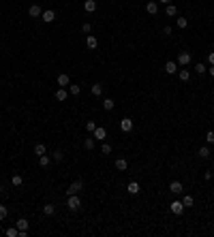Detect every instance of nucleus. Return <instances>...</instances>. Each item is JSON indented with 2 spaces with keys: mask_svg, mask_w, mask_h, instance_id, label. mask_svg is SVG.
Listing matches in <instances>:
<instances>
[{
  "mask_svg": "<svg viewBox=\"0 0 214 237\" xmlns=\"http://www.w3.org/2000/svg\"><path fill=\"white\" fill-rule=\"evenodd\" d=\"M83 145H86L88 150H94V139H92V137H88V139L83 141Z\"/></svg>",
  "mask_w": 214,
  "mask_h": 237,
  "instance_id": "nucleus-29",
  "label": "nucleus"
},
{
  "mask_svg": "<svg viewBox=\"0 0 214 237\" xmlns=\"http://www.w3.org/2000/svg\"><path fill=\"white\" fill-rule=\"evenodd\" d=\"M90 90H92V94H94V96H101V92H103V85H101V83H94Z\"/></svg>",
  "mask_w": 214,
  "mask_h": 237,
  "instance_id": "nucleus-21",
  "label": "nucleus"
},
{
  "mask_svg": "<svg viewBox=\"0 0 214 237\" xmlns=\"http://www.w3.org/2000/svg\"><path fill=\"white\" fill-rule=\"evenodd\" d=\"M82 179H75V182H73L71 186H69V190H67V194H77V192H79V190H82Z\"/></svg>",
  "mask_w": 214,
  "mask_h": 237,
  "instance_id": "nucleus-4",
  "label": "nucleus"
},
{
  "mask_svg": "<svg viewBox=\"0 0 214 237\" xmlns=\"http://www.w3.org/2000/svg\"><path fill=\"white\" fill-rule=\"evenodd\" d=\"M114 105H116V103H114L111 98H105V100H103V109H105V111H111Z\"/></svg>",
  "mask_w": 214,
  "mask_h": 237,
  "instance_id": "nucleus-19",
  "label": "nucleus"
},
{
  "mask_svg": "<svg viewBox=\"0 0 214 237\" xmlns=\"http://www.w3.org/2000/svg\"><path fill=\"white\" fill-rule=\"evenodd\" d=\"M208 60H210V64L214 66V51H210V54H208Z\"/></svg>",
  "mask_w": 214,
  "mask_h": 237,
  "instance_id": "nucleus-39",
  "label": "nucleus"
},
{
  "mask_svg": "<svg viewBox=\"0 0 214 237\" xmlns=\"http://www.w3.org/2000/svg\"><path fill=\"white\" fill-rule=\"evenodd\" d=\"M126 190H129V194H139V190H142V186H139L137 182H129V186H126Z\"/></svg>",
  "mask_w": 214,
  "mask_h": 237,
  "instance_id": "nucleus-8",
  "label": "nucleus"
},
{
  "mask_svg": "<svg viewBox=\"0 0 214 237\" xmlns=\"http://www.w3.org/2000/svg\"><path fill=\"white\" fill-rule=\"evenodd\" d=\"M105 128H94V139H99V141H103L105 139Z\"/></svg>",
  "mask_w": 214,
  "mask_h": 237,
  "instance_id": "nucleus-17",
  "label": "nucleus"
},
{
  "mask_svg": "<svg viewBox=\"0 0 214 237\" xmlns=\"http://www.w3.org/2000/svg\"><path fill=\"white\" fill-rule=\"evenodd\" d=\"M101 152H103V154H111V145H109V143H103Z\"/></svg>",
  "mask_w": 214,
  "mask_h": 237,
  "instance_id": "nucleus-35",
  "label": "nucleus"
},
{
  "mask_svg": "<svg viewBox=\"0 0 214 237\" xmlns=\"http://www.w3.org/2000/svg\"><path fill=\"white\" fill-rule=\"evenodd\" d=\"M43 212H45V216H54V212H56V207H54L51 203H47V205H43Z\"/></svg>",
  "mask_w": 214,
  "mask_h": 237,
  "instance_id": "nucleus-18",
  "label": "nucleus"
},
{
  "mask_svg": "<svg viewBox=\"0 0 214 237\" xmlns=\"http://www.w3.org/2000/svg\"><path fill=\"white\" fill-rule=\"evenodd\" d=\"M82 30H83V32H86V34H88V32L92 30V26H90V24H83V26H82Z\"/></svg>",
  "mask_w": 214,
  "mask_h": 237,
  "instance_id": "nucleus-38",
  "label": "nucleus"
},
{
  "mask_svg": "<svg viewBox=\"0 0 214 237\" xmlns=\"http://www.w3.org/2000/svg\"><path fill=\"white\" fill-rule=\"evenodd\" d=\"M210 75H212V77H214V66H210Z\"/></svg>",
  "mask_w": 214,
  "mask_h": 237,
  "instance_id": "nucleus-42",
  "label": "nucleus"
},
{
  "mask_svg": "<svg viewBox=\"0 0 214 237\" xmlns=\"http://www.w3.org/2000/svg\"><path fill=\"white\" fill-rule=\"evenodd\" d=\"M199 156H201V158H208V156H210V150H208V147H199Z\"/></svg>",
  "mask_w": 214,
  "mask_h": 237,
  "instance_id": "nucleus-33",
  "label": "nucleus"
},
{
  "mask_svg": "<svg viewBox=\"0 0 214 237\" xmlns=\"http://www.w3.org/2000/svg\"><path fill=\"white\" fill-rule=\"evenodd\" d=\"M206 141H208V143H214V131H208V135H206Z\"/></svg>",
  "mask_w": 214,
  "mask_h": 237,
  "instance_id": "nucleus-36",
  "label": "nucleus"
},
{
  "mask_svg": "<svg viewBox=\"0 0 214 237\" xmlns=\"http://www.w3.org/2000/svg\"><path fill=\"white\" fill-rule=\"evenodd\" d=\"M56 100H60V103L67 100V90H64V88H58V90H56Z\"/></svg>",
  "mask_w": 214,
  "mask_h": 237,
  "instance_id": "nucleus-14",
  "label": "nucleus"
},
{
  "mask_svg": "<svg viewBox=\"0 0 214 237\" xmlns=\"http://www.w3.org/2000/svg\"><path fill=\"white\" fill-rule=\"evenodd\" d=\"M7 235H9V237H19V229H17V226H11V229H7Z\"/></svg>",
  "mask_w": 214,
  "mask_h": 237,
  "instance_id": "nucleus-23",
  "label": "nucleus"
},
{
  "mask_svg": "<svg viewBox=\"0 0 214 237\" xmlns=\"http://www.w3.org/2000/svg\"><path fill=\"white\" fill-rule=\"evenodd\" d=\"M35 154L36 156H43V154H45V145H43V143H36V145H35Z\"/></svg>",
  "mask_w": 214,
  "mask_h": 237,
  "instance_id": "nucleus-20",
  "label": "nucleus"
},
{
  "mask_svg": "<svg viewBox=\"0 0 214 237\" xmlns=\"http://www.w3.org/2000/svg\"><path fill=\"white\" fill-rule=\"evenodd\" d=\"M58 85L60 88H64V85H71V79H69V75H58Z\"/></svg>",
  "mask_w": 214,
  "mask_h": 237,
  "instance_id": "nucleus-10",
  "label": "nucleus"
},
{
  "mask_svg": "<svg viewBox=\"0 0 214 237\" xmlns=\"http://www.w3.org/2000/svg\"><path fill=\"white\" fill-rule=\"evenodd\" d=\"M146 11L150 13V15H156V11H158V4H156V2H148V4H146Z\"/></svg>",
  "mask_w": 214,
  "mask_h": 237,
  "instance_id": "nucleus-12",
  "label": "nucleus"
},
{
  "mask_svg": "<svg viewBox=\"0 0 214 237\" xmlns=\"http://www.w3.org/2000/svg\"><path fill=\"white\" fill-rule=\"evenodd\" d=\"M120 131H122V132H131L133 131V120L131 118L120 120Z\"/></svg>",
  "mask_w": 214,
  "mask_h": 237,
  "instance_id": "nucleus-3",
  "label": "nucleus"
},
{
  "mask_svg": "<svg viewBox=\"0 0 214 237\" xmlns=\"http://www.w3.org/2000/svg\"><path fill=\"white\" fill-rule=\"evenodd\" d=\"M22 182H24V179H22V175H13V179H11L13 186H22Z\"/></svg>",
  "mask_w": 214,
  "mask_h": 237,
  "instance_id": "nucleus-30",
  "label": "nucleus"
},
{
  "mask_svg": "<svg viewBox=\"0 0 214 237\" xmlns=\"http://www.w3.org/2000/svg\"><path fill=\"white\" fill-rule=\"evenodd\" d=\"M158 2H163V4H171V0H158Z\"/></svg>",
  "mask_w": 214,
  "mask_h": 237,
  "instance_id": "nucleus-41",
  "label": "nucleus"
},
{
  "mask_svg": "<svg viewBox=\"0 0 214 237\" xmlns=\"http://www.w3.org/2000/svg\"><path fill=\"white\" fill-rule=\"evenodd\" d=\"M2 218H7V207H4V205H0V220H2Z\"/></svg>",
  "mask_w": 214,
  "mask_h": 237,
  "instance_id": "nucleus-37",
  "label": "nucleus"
},
{
  "mask_svg": "<svg viewBox=\"0 0 214 237\" xmlns=\"http://www.w3.org/2000/svg\"><path fill=\"white\" fill-rule=\"evenodd\" d=\"M189 62H190V54H189V51H182V54L178 56V64H182V66H186Z\"/></svg>",
  "mask_w": 214,
  "mask_h": 237,
  "instance_id": "nucleus-9",
  "label": "nucleus"
},
{
  "mask_svg": "<svg viewBox=\"0 0 214 237\" xmlns=\"http://www.w3.org/2000/svg\"><path fill=\"white\" fill-rule=\"evenodd\" d=\"M62 158H64V154H62L60 150H56V152H54V160H56V162H60Z\"/></svg>",
  "mask_w": 214,
  "mask_h": 237,
  "instance_id": "nucleus-34",
  "label": "nucleus"
},
{
  "mask_svg": "<svg viewBox=\"0 0 214 237\" xmlns=\"http://www.w3.org/2000/svg\"><path fill=\"white\" fill-rule=\"evenodd\" d=\"M182 203H184V207H193V197H190V194H186V197L182 199Z\"/></svg>",
  "mask_w": 214,
  "mask_h": 237,
  "instance_id": "nucleus-28",
  "label": "nucleus"
},
{
  "mask_svg": "<svg viewBox=\"0 0 214 237\" xmlns=\"http://www.w3.org/2000/svg\"><path fill=\"white\" fill-rule=\"evenodd\" d=\"M94 128H96V124L92 122V120H90V122H86V131H88V132H94Z\"/></svg>",
  "mask_w": 214,
  "mask_h": 237,
  "instance_id": "nucleus-32",
  "label": "nucleus"
},
{
  "mask_svg": "<svg viewBox=\"0 0 214 237\" xmlns=\"http://www.w3.org/2000/svg\"><path fill=\"white\" fill-rule=\"evenodd\" d=\"M169 190H171L174 194H180V192L184 190V186H182V182H171V184H169Z\"/></svg>",
  "mask_w": 214,
  "mask_h": 237,
  "instance_id": "nucleus-7",
  "label": "nucleus"
},
{
  "mask_svg": "<svg viewBox=\"0 0 214 237\" xmlns=\"http://www.w3.org/2000/svg\"><path fill=\"white\" fill-rule=\"evenodd\" d=\"M163 34H171V26H165L163 28Z\"/></svg>",
  "mask_w": 214,
  "mask_h": 237,
  "instance_id": "nucleus-40",
  "label": "nucleus"
},
{
  "mask_svg": "<svg viewBox=\"0 0 214 237\" xmlns=\"http://www.w3.org/2000/svg\"><path fill=\"white\" fill-rule=\"evenodd\" d=\"M206 71H208V69H206V64H195V73H197V75H203Z\"/></svg>",
  "mask_w": 214,
  "mask_h": 237,
  "instance_id": "nucleus-27",
  "label": "nucleus"
},
{
  "mask_svg": "<svg viewBox=\"0 0 214 237\" xmlns=\"http://www.w3.org/2000/svg\"><path fill=\"white\" fill-rule=\"evenodd\" d=\"M86 45H88V49H96V45H99V43H96V39L92 34H88V39H86Z\"/></svg>",
  "mask_w": 214,
  "mask_h": 237,
  "instance_id": "nucleus-13",
  "label": "nucleus"
},
{
  "mask_svg": "<svg viewBox=\"0 0 214 237\" xmlns=\"http://www.w3.org/2000/svg\"><path fill=\"white\" fill-rule=\"evenodd\" d=\"M83 9H86L88 13L96 11V2H94V0H86V2H83Z\"/></svg>",
  "mask_w": 214,
  "mask_h": 237,
  "instance_id": "nucleus-11",
  "label": "nucleus"
},
{
  "mask_svg": "<svg viewBox=\"0 0 214 237\" xmlns=\"http://www.w3.org/2000/svg\"><path fill=\"white\" fill-rule=\"evenodd\" d=\"M178 77H180V81H189L190 73H189V71H180V73H178Z\"/></svg>",
  "mask_w": 214,
  "mask_h": 237,
  "instance_id": "nucleus-25",
  "label": "nucleus"
},
{
  "mask_svg": "<svg viewBox=\"0 0 214 237\" xmlns=\"http://www.w3.org/2000/svg\"><path fill=\"white\" fill-rule=\"evenodd\" d=\"M67 205H69V209H71V212H77V209L82 207V201H79V197H77V194H69Z\"/></svg>",
  "mask_w": 214,
  "mask_h": 237,
  "instance_id": "nucleus-1",
  "label": "nucleus"
},
{
  "mask_svg": "<svg viewBox=\"0 0 214 237\" xmlns=\"http://www.w3.org/2000/svg\"><path fill=\"white\" fill-rule=\"evenodd\" d=\"M69 92H71L73 96H79V92H82V88H79V85H69Z\"/></svg>",
  "mask_w": 214,
  "mask_h": 237,
  "instance_id": "nucleus-24",
  "label": "nucleus"
},
{
  "mask_svg": "<svg viewBox=\"0 0 214 237\" xmlns=\"http://www.w3.org/2000/svg\"><path fill=\"white\" fill-rule=\"evenodd\" d=\"M176 24H178V28H182V30H184V28L189 26V22H186L184 17H178V19H176Z\"/></svg>",
  "mask_w": 214,
  "mask_h": 237,
  "instance_id": "nucleus-26",
  "label": "nucleus"
},
{
  "mask_svg": "<svg viewBox=\"0 0 214 237\" xmlns=\"http://www.w3.org/2000/svg\"><path fill=\"white\" fill-rule=\"evenodd\" d=\"M28 15H30V17H41V15H43V11H41V7H39V4H32V7L28 9Z\"/></svg>",
  "mask_w": 214,
  "mask_h": 237,
  "instance_id": "nucleus-6",
  "label": "nucleus"
},
{
  "mask_svg": "<svg viewBox=\"0 0 214 237\" xmlns=\"http://www.w3.org/2000/svg\"><path fill=\"white\" fill-rule=\"evenodd\" d=\"M165 13H167V15H169V17H174V15H176V7H174V4H167Z\"/></svg>",
  "mask_w": 214,
  "mask_h": 237,
  "instance_id": "nucleus-31",
  "label": "nucleus"
},
{
  "mask_svg": "<svg viewBox=\"0 0 214 237\" xmlns=\"http://www.w3.org/2000/svg\"><path fill=\"white\" fill-rule=\"evenodd\" d=\"M169 209H171V214H176V216H182V212H184L186 207H184L182 201H174V203H169Z\"/></svg>",
  "mask_w": 214,
  "mask_h": 237,
  "instance_id": "nucleus-2",
  "label": "nucleus"
},
{
  "mask_svg": "<svg viewBox=\"0 0 214 237\" xmlns=\"http://www.w3.org/2000/svg\"><path fill=\"white\" fill-rule=\"evenodd\" d=\"M126 167H129V162H126L124 158H118V160H116V169H118V171H126Z\"/></svg>",
  "mask_w": 214,
  "mask_h": 237,
  "instance_id": "nucleus-15",
  "label": "nucleus"
},
{
  "mask_svg": "<svg viewBox=\"0 0 214 237\" xmlns=\"http://www.w3.org/2000/svg\"><path fill=\"white\" fill-rule=\"evenodd\" d=\"M176 69H178L176 62H167L165 64V73H169V75H176Z\"/></svg>",
  "mask_w": 214,
  "mask_h": 237,
  "instance_id": "nucleus-16",
  "label": "nucleus"
},
{
  "mask_svg": "<svg viewBox=\"0 0 214 237\" xmlns=\"http://www.w3.org/2000/svg\"><path fill=\"white\" fill-rule=\"evenodd\" d=\"M39 165L43 167V169H45V167H49V156H45V154L39 156Z\"/></svg>",
  "mask_w": 214,
  "mask_h": 237,
  "instance_id": "nucleus-22",
  "label": "nucleus"
},
{
  "mask_svg": "<svg viewBox=\"0 0 214 237\" xmlns=\"http://www.w3.org/2000/svg\"><path fill=\"white\" fill-rule=\"evenodd\" d=\"M41 19H43L45 24H51V22L56 19V13H54V11H43V15H41Z\"/></svg>",
  "mask_w": 214,
  "mask_h": 237,
  "instance_id": "nucleus-5",
  "label": "nucleus"
}]
</instances>
